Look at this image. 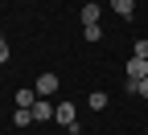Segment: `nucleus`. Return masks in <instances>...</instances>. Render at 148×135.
I'll return each instance as SVG.
<instances>
[{
  "label": "nucleus",
  "mask_w": 148,
  "mask_h": 135,
  "mask_svg": "<svg viewBox=\"0 0 148 135\" xmlns=\"http://www.w3.org/2000/svg\"><path fill=\"white\" fill-rule=\"evenodd\" d=\"M53 119H58L66 131L78 135V107H74V102H58V107H53Z\"/></svg>",
  "instance_id": "nucleus-1"
},
{
  "label": "nucleus",
  "mask_w": 148,
  "mask_h": 135,
  "mask_svg": "<svg viewBox=\"0 0 148 135\" xmlns=\"http://www.w3.org/2000/svg\"><path fill=\"white\" fill-rule=\"evenodd\" d=\"M123 74H127V82H144L148 78V62H144V57H127V62H123Z\"/></svg>",
  "instance_id": "nucleus-2"
},
{
  "label": "nucleus",
  "mask_w": 148,
  "mask_h": 135,
  "mask_svg": "<svg viewBox=\"0 0 148 135\" xmlns=\"http://www.w3.org/2000/svg\"><path fill=\"white\" fill-rule=\"evenodd\" d=\"M33 90H37V98H49V94H58V74H41V78L33 82Z\"/></svg>",
  "instance_id": "nucleus-3"
},
{
  "label": "nucleus",
  "mask_w": 148,
  "mask_h": 135,
  "mask_svg": "<svg viewBox=\"0 0 148 135\" xmlns=\"http://www.w3.org/2000/svg\"><path fill=\"white\" fill-rule=\"evenodd\" d=\"M29 111H33V123H49L53 119V102H45V98H37Z\"/></svg>",
  "instance_id": "nucleus-4"
},
{
  "label": "nucleus",
  "mask_w": 148,
  "mask_h": 135,
  "mask_svg": "<svg viewBox=\"0 0 148 135\" xmlns=\"http://www.w3.org/2000/svg\"><path fill=\"white\" fill-rule=\"evenodd\" d=\"M111 12L119 16V21H132V12H136V0H107Z\"/></svg>",
  "instance_id": "nucleus-5"
},
{
  "label": "nucleus",
  "mask_w": 148,
  "mask_h": 135,
  "mask_svg": "<svg viewBox=\"0 0 148 135\" xmlns=\"http://www.w3.org/2000/svg\"><path fill=\"white\" fill-rule=\"evenodd\" d=\"M99 16H103V4H82V29L99 25Z\"/></svg>",
  "instance_id": "nucleus-6"
},
{
  "label": "nucleus",
  "mask_w": 148,
  "mask_h": 135,
  "mask_svg": "<svg viewBox=\"0 0 148 135\" xmlns=\"http://www.w3.org/2000/svg\"><path fill=\"white\" fill-rule=\"evenodd\" d=\"M12 102H16V107H33V102H37V90H33V86H21Z\"/></svg>",
  "instance_id": "nucleus-7"
},
{
  "label": "nucleus",
  "mask_w": 148,
  "mask_h": 135,
  "mask_svg": "<svg viewBox=\"0 0 148 135\" xmlns=\"http://www.w3.org/2000/svg\"><path fill=\"white\" fill-rule=\"evenodd\" d=\"M107 102H111V98H107L103 90H90V98H86V107H90V111H107Z\"/></svg>",
  "instance_id": "nucleus-8"
},
{
  "label": "nucleus",
  "mask_w": 148,
  "mask_h": 135,
  "mask_svg": "<svg viewBox=\"0 0 148 135\" xmlns=\"http://www.w3.org/2000/svg\"><path fill=\"white\" fill-rule=\"evenodd\" d=\"M12 123H16V127H29V123H33V111H29V107H16V111H12Z\"/></svg>",
  "instance_id": "nucleus-9"
},
{
  "label": "nucleus",
  "mask_w": 148,
  "mask_h": 135,
  "mask_svg": "<svg viewBox=\"0 0 148 135\" xmlns=\"http://www.w3.org/2000/svg\"><path fill=\"white\" fill-rule=\"evenodd\" d=\"M82 37L95 45V41H103V29H99V25H86V29H82Z\"/></svg>",
  "instance_id": "nucleus-10"
},
{
  "label": "nucleus",
  "mask_w": 148,
  "mask_h": 135,
  "mask_svg": "<svg viewBox=\"0 0 148 135\" xmlns=\"http://www.w3.org/2000/svg\"><path fill=\"white\" fill-rule=\"evenodd\" d=\"M132 57H144V62H148V37H140V41L132 45Z\"/></svg>",
  "instance_id": "nucleus-11"
},
{
  "label": "nucleus",
  "mask_w": 148,
  "mask_h": 135,
  "mask_svg": "<svg viewBox=\"0 0 148 135\" xmlns=\"http://www.w3.org/2000/svg\"><path fill=\"white\" fill-rule=\"evenodd\" d=\"M127 90L140 94V98H148V78H144V82H127Z\"/></svg>",
  "instance_id": "nucleus-12"
},
{
  "label": "nucleus",
  "mask_w": 148,
  "mask_h": 135,
  "mask_svg": "<svg viewBox=\"0 0 148 135\" xmlns=\"http://www.w3.org/2000/svg\"><path fill=\"white\" fill-rule=\"evenodd\" d=\"M8 53H12V49H8V41H4V37H0V66L8 62Z\"/></svg>",
  "instance_id": "nucleus-13"
}]
</instances>
